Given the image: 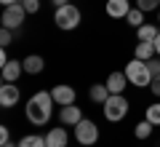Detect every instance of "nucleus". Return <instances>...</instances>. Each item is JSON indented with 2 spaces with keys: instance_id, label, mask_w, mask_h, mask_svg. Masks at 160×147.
<instances>
[{
  "instance_id": "1",
  "label": "nucleus",
  "mask_w": 160,
  "mask_h": 147,
  "mask_svg": "<svg viewBox=\"0 0 160 147\" xmlns=\"http://www.w3.org/2000/svg\"><path fill=\"white\" fill-rule=\"evenodd\" d=\"M53 96L51 91H38V94L29 96V102H27V120L32 126H46L48 120H51V113H53Z\"/></svg>"
},
{
  "instance_id": "2",
  "label": "nucleus",
  "mask_w": 160,
  "mask_h": 147,
  "mask_svg": "<svg viewBox=\"0 0 160 147\" xmlns=\"http://www.w3.org/2000/svg\"><path fill=\"white\" fill-rule=\"evenodd\" d=\"M123 72L128 75V83H131V86L144 88V86L152 83V72H149L147 62H142V59H131V62L126 64V70H123Z\"/></svg>"
},
{
  "instance_id": "3",
  "label": "nucleus",
  "mask_w": 160,
  "mask_h": 147,
  "mask_svg": "<svg viewBox=\"0 0 160 147\" xmlns=\"http://www.w3.org/2000/svg\"><path fill=\"white\" fill-rule=\"evenodd\" d=\"M102 107H104V118H107L109 123H118V120H123L128 115V99L123 94H112Z\"/></svg>"
},
{
  "instance_id": "4",
  "label": "nucleus",
  "mask_w": 160,
  "mask_h": 147,
  "mask_svg": "<svg viewBox=\"0 0 160 147\" xmlns=\"http://www.w3.org/2000/svg\"><path fill=\"white\" fill-rule=\"evenodd\" d=\"M80 19H83V16H80V8L72 6V3L56 8V13H53V22H56L59 29H75L80 24Z\"/></svg>"
},
{
  "instance_id": "5",
  "label": "nucleus",
  "mask_w": 160,
  "mask_h": 147,
  "mask_svg": "<svg viewBox=\"0 0 160 147\" xmlns=\"http://www.w3.org/2000/svg\"><path fill=\"white\" fill-rule=\"evenodd\" d=\"M75 139H78V144H83V147L96 144V142H99V129H96V123L88 120V118H83L78 126H75Z\"/></svg>"
},
{
  "instance_id": "6",
  "label": "nucleus",
  "mask_w": 160,
  "mask_h": 147,
  "mask_svg": "<svg viewBox=\"0 0 160 147\" xmlns=\"http://www.w3.org/2000/svg\"><path fill=\"white\" fill-rule=\"evenodd\" d=\"M24 16H27L24 6H22V3H16V6H6V8H3V16H0V22H3V27H8V29H13V32H16V29L22 27Z\"/></svg>"
},
{
  "instance_id": "7",
  "label": "nucleus",
  "mask_w": 160,
  "mask_h": 147,
  "mask_svg": "<svg viewBox=\"0 0 160 147\" xmlns=\"http://www.w3.org/2000/svg\"><path fill=\"white\" fill-rule=\"evenodd\" d=\"M19 86L16 83H8V80H3V86H0V107L8 110V107H16L19 102Z\"/></svg>"
},
{
  "instance_id": "8",
  "label": "nucleus",
  "mask_w": 160,
  "mask_h": 147,
  "mask_svg": "<svg viewBox=\"0 0 160 147\" xmlns=\"http://www.w3.org/2000/svg\"><path fill=\"white\" fill-rule=\"evenodd\" d=\"M51 96H53V102H56L59 107L75 104V99H78V94H75L72 86H53V88H51Z\"/></svg>"
},
{
  "instance_id": "9",
  "label": "nucleus",
  "mask_w": 160,
  "mask_h": 147,
  "mask_svg": "<svg viewBox=\"0 0 160 147\" xmlns=\"http://www.w3.org/2000/svg\"><path fill=\"white\" fill-rule=\"evenodd\" d=\"M104 11H107V16H112V19H126L128 11H131V3H128V0H107Z\"/></svg>"
},
{
  "instance_id": "10",
  "label": "nucleus",
  "mask_w": 160,
  "mask_h": 147,
  "mask_svg": "<svg viewBox=\"0 0 160 147\" xmlns=\"http://www.w3.org/2000/svg\"><path fill=\"white\" fill-rule=\"evenodd\" d=\"M59 120H62V126H78L80 120H83V113H80V107H75V104H67V107L59 110Z\"/></svg>"
},
{
  "instance_id": "11",
  "label": "nucleus",
  "mask_w": 160,
  "mask_h": 147,
  "mask_svg": "<svg viewBox=\"0 0 160 147\" xmlns=\"http://www.w3.org/2000/svg\"><path fill=\"white\" fill-rule=\"evenodd\" d=\"M22 72H24V62H16V59H8V62L3 64V80H8V83H16Z\"/></svg>"
},
{
  "instance_id": "12",
  "label": "nucleus",
  "mask_w": 160,
  "mask_h": 147,
  "mask_svg": "<svg viewBox=\"0 0 160 147\" xmlns=\"http://www.w3.org/2000/svg\"><path fill=\"white\" fill-rule=\"evenodd\" d=\"M126 86H128V75H126V72H112V75L107 78L109 94H123V91H126Z\"/></svg>"
},
{
  "instance_id": "13",
  "label": "nucleus",
  "mask_w": 160,
  "mask_h": 147,
  "mask_svg": "<svg viewBox=\"0 0 160 147\" xmlns=\"http://www.w3.org/2000/svg\"><path fill=\"white\" fill-rule=\"evenodd\" d=\"M67 142H69V136H67L64 129H51L46 134V144L48 147H67Z\"/></svg>"
},
{
  "instance_id": "14",
  "label": "nucleus",
  "mask_w": 160,
  "mask_h": 147,
  "mask_svg": "<svg viewBox=\"0 0 160 147\" xmlns=\"http://www.w3.org/2000/svg\"><path fill=\"white\" fill-rule=\"evenodd\" d=\"M88 96H91V102H96V104H104L109 99V88H107V83H93L91 88H88Z\"/></svg>"
},
{
  "instance_id": "15",
  "label": "nucleus",
  "mask_w": 160,
  "mask_h": 147,
  "mask_svg": "<svg viewBox=\"0 0 160 147\" xmlns=\"http://www.w3.org/2000/svg\"><path fill=\"white\" fill-rule=\"evenodd\" d=\"M22 62H24V72L27 75H38V72H43V67H46L43 56H38V54H29V56L22 59Z\"/></svg>"
},
{
  "instance_id": "16",
  "label": "nucleus",
  "mask_w": 160,
  "mask_h": 147,
  "mask_svg": "<svg viewBox=\"0 0 160 147\" xmlns=\"http://www.w3.org/2000/svg\"><path fill=\"white\" fill-rule=\"evenodd\" d=\"M155 43H144V40H139L136 51H133V59H142V62H149V59L155 56Z\"/></svg>"
},
{
  "instance_id": "17",
  "label": "nucleus",
  "mask_w": 160,
  "mask_h": 147,
  "mask_svg": "<svg viewBox=\"0 0 160 147\" xmlns=\"http://www.w3.org/2000/svg\"><path fill=\"white\" fill-rule=\"evenodd\" d=\"M139 40H144V43H155V38L160 35V27H155V24H142V27L136 29Z\"/></svg>"
},
{
  "instance_id": "18",
  "label": "nucleus",
  "mask_w": 160,
  "mask_h": 147,
  "mask_svg": "<svg viewBox=\"0 0 160 147\" xmlns=\"http://www.w3.org/2000/svg\"><path fill=\"white\" fill-rule=\"evenodd\" d=\"M19 147H48L46 144V136H38V134H27L19 139Z\"/></svg>"
},
{
  "instance_id": "19",
  "label": "nucleus",
  "mask_w": 160,
  "mask_h": 147,
  "mask_svg": "<svg viewBox=\"0 0 160 147\" xmlns=\"http://www.w3.org/2000/svg\"><path fill=\"white\" fill-rule=\"evenodd\" d=\"M126 22L128 24H131V27H142V24H144V11H142V8H131V11H128V16H126Z\"/></svg>"
},
{
  "instance_id": "20",
  "label": "nucleus",
  "mask_w": 160,
  "mask_h": 147,
  "mask_svg": "<svg viewBox=\"0 0 160 147\" xmlns=\"http://www.w3.org/2000/svg\"><path fill=\"white\" fill-rule=\"evenodd\" d=\"M152 129H155V126L149 123L147 118H144L142 123H136V129H133V134H136V139H147V136L152 134Z\"/></svg>"
},
{
  "instance_id": "21",
  "label": "nucleus",
  "mask_w": 160,
  "mask_h": 147,
  "mask_svg": "<svg viewBox=\"0 0 160 147\" xmlns=\"http://www.w3.org/2000/svg\"><path fill=\"white\" fill-rule=\"evenodd\" d=\"M144 118H147L152 126H160V102L149 104V107H147V113H144Z\"/></svg>"
},
{
  "instance_id": "22",
  "label": "nucleus",
  "mask_w": 160,
  "mask_h": 147,
  "mask_svg": "<svg viewBox=\"0 0 160 147\" xmlns=\"http://www.w3.org/2000/svg\"><path fill=\"white\" fill-rule=\"evenodd\" d=\"M136 8H142L144 13H147V11H158L160 0H136Z\"/></svg>"
},
{
  "instance_id": "23",
  "label": "nucleus",
  "mask_w": 160,
  "mask_h": 147,
  "mask_svg": "<svg viewBox=\"0 0 160 147\" xmlns=\"http://www.w3.org/2000/svg\"><path fill=\"white\" fill-rule=\"evenodd\" d=\"M11 43H13V29L3 27V29H0V45H3V48H8Z\"/></svg>"
},
{
  "instance_id": "24",
  "label": "nucleus",
  "mask_w": 160,
  "mask_h": 147,
  "mask_svg": "<svg viewBox=\"0 0 160 147\" xmlns=\"http://www.w3.org/2000/svg\"><path fill=\"white\" fill-rule=\"evenodd\" d=\"M22 6L27 13H38L40 11V0H22Z\"/></svg>"
},
{
  "instance_id": "25",
  "label": "nucleus",
  "mask_w": 160,
  "mask_h": 147,
  "mask_svg": "<svg viewBox=\"0 0 160 147\" xmlns=\"http://www.w3.org/2000/svg\"><path fill=\"white\" fill-rule=\"evenodd\" d=\"M147 67H149V72H152V78H155V75H160V56L158 59H149V62H147Z\"/></svg>"
},
{
  "instance_id": "26",
  "label": "nucleus",
  "mask_w": 160,
  "mask_h": 147,
  "mask_svg": "<svg viewBox=\"0 0 160 147\" xmlns=\"http://www.w3.org/2000/svg\"><path fill=\"white\" fill-rule=\"evenodd\" d=\"M149 91H152L155 96H160V75H155V78H152V83H149Z\"/></svg>"
},
{
  "instance_id": "27",
  "label": "nucleus",
  "mask_w": 160,
  "mask_h": 147,
  "mask_svg": "<svg viewBox=\"0 0 160 147\" xmlns=\"http://www.w3.org/2000/svg\"><path fill=\"white\" fill-rule=\"evenodd\" d=\"M6 142H11V131L6 126H0V144H6Z\"/></svg>"
},
{
  "instance_id": "28",
  "label": "nucleus",
  "mask_w": 160,
  "mask_h": 147,
  "mask_svg": "<svg viewBox=\"0 0 160 147\" xmlns=\"http://www.w3.org/2000/svg\"><path fill=\"white\" fill-rule=\"evenodd\" d=\"M51 3H53V6H56V8H62V6H67L69 0H51Z\"/></svg>"
},
{
  "instance_id": "29",
  "label": "nucleus",
  "mask_w": 160,
  "mask_h": 147,
  "mask_svg": "<svg viewBox=\"0 0 160 147\" xmlns=\"http://www.w3.org/2000/svg\"><path fill=\"white\" fill-rule=\"evenodd\" d=\"M3 6H16V3H22V0H0Z\"/></svg>"
},
{
  "instance_id": "30",
  "label": "nucleus",
  "mask_w": 160,
  "mask_h": 147,
  "mask_svg": "<svg viewBox=\"0 0 160 147\" xmlns=\"http://www.w3.org/2000/svg\"><path fill=\"white\" fill-rule=\"evenodd\" d=\"M155 51H158V56H160V35L155 38Z\"/></svg>"
},
{
  "instance_id": "31",
  "label": "nucleus",
  "mask_w": 160,
  "mask_h": 147,
  "mask_svg": "<svg viewBox=\"0 0 160 147\" xmlns=\"http://www.w3.org/2000/svg\"><path fill=\"white\" fill-rule=\"evenodd\" d=\"M0 147H19V144H11V142H6V144H0Z\"/></svg>"
},
{
  "instance_id": "32",
  "label": "nucleus",
  "mask_w": 160,
  "mask_h": 147,
  "mask_svg": "<svg viewBox=\"0 0 160 147\" xmlns=\"http://www.w3.org/2000/svg\"><path fill=\"white\" fill-rule=\"evenodd\" d=\"M158 22H160V8H158Z\"/></svg>"
},
{
  "instance_id": "33",
  "label": "nucleus",
  "mask_w": 160,
  "mask_h": 147,
  "mask_svg": "<svg viewBox=\"0 0 160 147\" xmlns=\"http://www.w3.org/2000/svg\"><path fill=\"white\" fill-rule=\"evenodd\" d=\"M80 147H83V144H80Z\"/></svg>"
}]
</instances>
